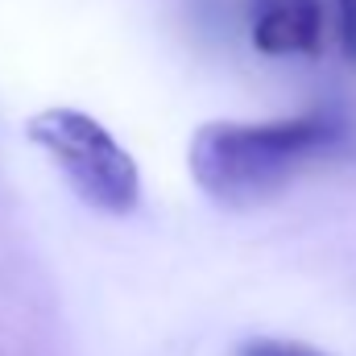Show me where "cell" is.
<instances>
[{
    "mask_svg": "<svg viewBox=\"0 0 356 356\" xmlns=\"http://www.w3.org/2000/svg\"><path fill=\"white\" fill-rule=\"evenodd\" d=\"M353 149V124L315 108L273 120H211L195 129L186 166L195 186L220 207H257L282 195L302 170Z\"/></svg>",
    "mask_w": 356,
    "mask_h": 356,
    "instance_id": "1",
    "label": "cell"
},
{
    "mask_svg": "<svg viewBox=\"0 0 356 356\" xmlns=\"http://www.w3.org/2000/svg\"><path fill=\"white\" fill-rule=\"evenodd\" d=\"M25 137L54 162L75 199L99 216H133L141 207V170L133 154L79 108H42L25 120Z\"/></svg>",
    "mask_w": 356,
    "mask_h": 356,
    "instance_id": "2",
    "label": "cell"
},
{
    "mask_svg": "<svg viewBox=\"0 0 356 356\" xmlns=\"http://www.w3.org/2000/svg\"><path fill=\"white\" fill-rule=\"evenodd\" d=\"M327 33L323 0H253L249 38L266 58H311Z\"/></svg>",
    "mask_w": 356,
    "mask_h": 356,
    "instance_id": "3",
    "label": "cell"
},
{
    "mask_svg": "<svg viewBox=\"0 0 356 356\" xmlns=\"http://www.w3.org/2000/svg\"><path fill=\"white\" fill-rule=\"evenodd\" d=\"M323 8H327V25L336 33L344 63L356 67V0H323Z\"/></svg>",
    "mask_w": 356,
    "mask_h": 356,
    "instance_id": "4",
    "label": "cell"
},
{
    "mask_svg": "<svg viewBox=\"0 0 356 356\" xmlns=\"http://www.w3.org/2000/svg\"><path fill=\"white\" fill-rule=\"evenodd\" d=\"M236 356H332L315 344H302V340H277V336H253L245 340Z\"/></svg>",
    "mask_w": 356,
    "mask_h": 356,
    "instance_id": "5",
    "label": "cell"
}]
</instances>
